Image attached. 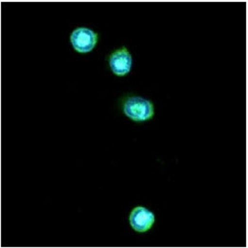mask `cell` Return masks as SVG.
Listing matches in <instances>:
<instances>
[{"mask_svg": "<svg viewBox=\"0 0 248 248\" xmlns=\"http://www.w3.org/2000/svg\"><path fill=\"white\" fill-rule=\"evenodd\" d=\"M123 111L129 119L138 123L151 120L155 115L154 104L146 99L137 96H128L124 99Z\"/></svg>", "mask_w": 248, "mask_h": 248, "instance_id": "cell-1", "label": "cell"}, {"mask_svg": "<svg viewBox=\"0 0 248 248\" xmlns=\"http://www.w3.org/2000/svg\"><path fill=\"white\" fill-rule=\"evenodd\" d=\"M98 42V34L88 28H77L70 35V43L76 51L85 53L91 51Z\"/></svg>", "mask_w": 248, "mask_h": 248, "instance_id": "cell-2", "label": "cell"}, {"mask_svg": "<svg viewBox=\"0 0 248 248\" xmlns=\"http://www.w3.org/2000/svg\"><path fill=\"white\" fill-rule=\"evenodd\" d=\"M108 61L110 68L117 76L128 74L132 66V56L126 47H122L111 53Z\"/></svg>", "mask_w": 248, "mask_h": 248, "instance_id": "cell-3", "label": "cell"}, {"mask_svg": "<svg viewBox=\"0 0 248 248\" xmlns=\"http://www.w3.org/2000/svg\"><path fill=\"white\" fill-rule=\"evenodd\" d=\"M155 220V214L146 207H135L130 214V225L138 232H146L151 229Z\"/></svg>", "mask_w": 248, "mask_h": 248, "instance_id": "cell-4", "label": "cell"}]
</instances>
